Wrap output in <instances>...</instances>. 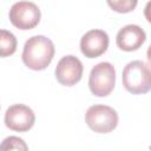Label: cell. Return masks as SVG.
Here are the masks:
<instances>
[{
	"instance_id": "7a4b0ae2",
	"label": "cell",
	"mask_w": 151,
	"mask_h": 151,
	"mask_svg": "<svg viewBox=\"0 0 151 151\" xmlns=\"http://www.w3.org/2000/svg\"><path fill=\"white\" fill-rule=\"evenodd\" d=\"M123 85L132 94H143L151 88V72L146 63L132 60L126 64L122 73Z\"/></svg>"
},
{
	"instance_id": "30bf717a",
	"label": "cell",
	"mask_w": 151,
	"mask_h": 151,
	"mask_svg": "<svg viewBox=\"0 0 151 151\" xmlns=\"http://www.w3.org/2000/svg\"><path fill=\"white\" fill-rule=\"evenodd\" d=\"M17 38L7 29H0V58L12 55L17 51Z\"/></svg>"
},
{
	"instance_id": "7c38bea8",
	"label": "cell",
	"mask_w": 151,
	"mask_h": 151,
	"mask_svg": "<svg viewBox=\"0 0 151 151\" xmlns=\"http://www.w3.org/2000/svg\"><path fill=\"white\" fill-rule=\"evenodd\" d=\"M107 5L116 12L127 13L134 9V7L137 6V0H109Z\"/></svg>"
},
{
	"instance_id": "6da1fadb",
	"label": "cell",
	"mask_w": 151,
	"mask_h": 151,
	"mask_svg": "<svg viewBox=\"0 0 151 151\" xmlns=\"http://www.w3.org/2000/svg\"><path fill=\"white\" fill-rule=\"evenodd\" d=\"M54 44L45 35H33L28 38L22 50L24 64L34 71L45 70L54 57Z\"/></svg>"
},
{
	"instance_id": "8992f818",
	"label": "cell",
	"mask_w": 151,
	"mask_h": 151,
	"mask_svg": "<svg viewBox=\"0 0 151 151\" xmlns=\"http://www.w3.org/2000/svg\"><path fill=\"white\" fill-rule=\"evenodd\" d=\"M35 114L31 107L24 104L11 105L5 113V125L17 132H26L34 125Z\"/></svg>"
},
{
	"instance_id": "3957f363",
	"label": "cell",
	"mask_w": 151,
	"mask_h": 151,
	"mask_svg": "<svg viewBox=\"0 0 151 151\" xmlns=\"http://www.w3.org/2000/svg\"><path fill=\"white\" fill-rule=\"evenodd\" d=\"M116 85V68L109 61H101L94 65L88 76V87L92 94L97 97L109 96Z\"/></svg>"
},
{
	"instance_id": "52a82bcc",
	"label": "cell",
	"mask_w": 151,
	"mask_h": 151,
	"mask_svg": "<svg viewBox=\"0 0 151 151\" xmlns=\"http://www.w3.org/2000/svg\"><path fill=\"white\" fill-rule=\"evenodd\" d=\"M84 66L83 63L72 54L63 57L54 70V74L57 80L65 86H73L78 81H80L83 77Z\"/></svg>"
},
{
	"instance_id": "8fae6325",
	"label": "cell",
	"mask_w": 151,
	"mask_h": 151,
	"mask_svg": "<svg viewBox=\"0 0 151 151\" xmlns=\"http://www.w3.org/2000/svg\"><path fill=\"white\" fill-rule=\"evenodd\" d=\"M0 151H28V146L22 138L8 136L0 143Z\"/></svg>"
},
{
	"instance_id": "ba28073f",
	"label": "cell",
	"mask_w": 151,
	"mask_h": 151,
	"mask_svg": "<svg viewBox=\"0 0 151 151\" xmlns=\"http://www.w3.org/2000/svg\"><path fill=\"white\" fill-rule=\"evenodd\" d=\"M109 35L103 29H90L80 39V51L86 58H97L109 47Z\"/></svg>"
},
{
	"instance_id": "5b68a950",
	"label": "cell",
	"mask_w": 151,
	"mask_h": 151,
	"mask_svg": "<svg viewBox=\"0 0 151 151\" xmlns=\"http://www.w3.org/2000/svg\"><path fill=\"white\" fill-rule=\"evenodd\" d=\"M11 22L19 29H32L40 21V8L32 1H18L12 5L8 13Z\"/></svg>"
},
{
	"instance_id": "277c9868",
	"label": "cell",
	"mask_w": 151,
	"mask_h": 151,
	"mask_svg": "<svg viewBox=\"0 0 151 151\" xmlns=\"http://www.w3.org/2000/svg\"><path fill=\"white\" fill-rule=\"evenodd\" d=\"M87 126L97 133H109L118 125V113L114 109L107 105H92L85 113Z\"/></svg>"
},
{
	"instance_id": "9c48e42d",
	"label": "cell",
	"mask_w": 151,
	"mask_h": 151,
	"mask_svg": "<svg viewBox=\"0 0 151 151\" xmlns=\"http://www.w3.org/2000/svg\"><path fill=\"white\" fill-rule=\"evenodd\" d=\"M146 40L145 31L138 25H125L123 26L116 37L117 46L126 52H132L138 50Z\"/></svg>"
}]
</instances>
